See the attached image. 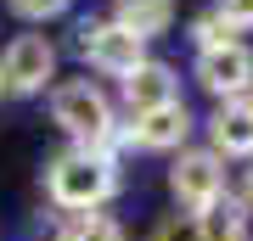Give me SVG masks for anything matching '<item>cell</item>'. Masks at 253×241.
<instances>
[{
    "label": "cell",
    "instance_id": "9",
    "mask_svg": "<svg viewBox=\"0 0 253 241\" xmlns=\"http://www.w3.org/2000/svg\"><path fill=\"white\" fill-rule=\"evenodd\" d=\"M214 146L219 152H253V101H225L214 112Z\"/></svg>",
    "mask_w": 253,
    "mask_h": 241
},
{
    "label": "cell",
    "instance_id": "6",
    "mask_svg": "<svg viewBox=\"0 0 253 241\" xmlns=\"http://www.w3.org/2000/svg\"><path fill=\"white\" fill-rule=\"evenodd\" d=\"M197 79L214 90V96H242L253 84V51L248 45H219V51H203L197 56Z\"/></svg>",
    "mask_w": 253,
    "mask_h": 241
},
{
    "label": "cell",
    "instance_id": "8",
    "mask_svg": "<svg viewBox=\"0 0 253 241\" xmlns=\"http://www.w3.org/2000/svg\"><path fill=\"white\" fill-rule=\"evenodd\" d=\"M186 129H191V118L180 101H169V107H158V112H141L135 118V140L141 146H152V152H169V146H180L186 140Z\"/></svg>",
    "mask_w": 253,
    "mask_h": 241
},
{
    "label": "cell",
    "instance_id": "3",
    "mask_svg": "<svg viewBox=\"0 0 253 241\" xmlns=\"http://www.w3.org/2000/svg\"><path fill=\"white\" fill-rule=\"evenodd\" d=\"M79 51H84L90 68L118 73V79H129V73L146 62V39H135L124 23H84L79 28Z\"/></svg>",
    "mask_w": 253,
    "mask_h": 241
},
{
    "label": "cell",
    "instance_id": "15",
    "mask_svg": "<svg viewBox=\"0 0 253 241\" xmlns=\"http://www.w3.org/2000/svg\"><path fill=\"white\" fill-rule=\"evenodd\" d=\"M214 11H219L231 28H253V0H219Z\"/></svg>",
    "mask_w": 253,
    "mask_h": 241
},
{
    "label": "cell",
    "instance_id": "7",
    "mask_svg": "<svg viewBox=\"0 0 253 241\" xmlns=\"http://www.w3.org/2000/svg\"><path fill=\"white\" fill-rule=\"evenodd\" d=\"M124 101H129V112H135V118L169 107V101H174V73L163 68V62H141V68L124 79Z\"/></svg>",
    "mask_w": 253,
    "mask_h": 241
},
{
    "label": "cell",
    "instance_id": "12",
    "mask_svg": "<svg viewBox=\"0 0 253 241\" xmlns=\"http://www.w3.org/2000/svg\"><path fill=\"white\" fill-rule=\"evenodd\" d=\"M62 241H124V230H118L113 219H101V213H79V219L68 224Z\"/></svg>",
    "mask_w": 253,
    "mask_h": 241
},
{
    "label": "cell",
    "instance_id": "16",
    "mask_svg": "<svg viewBox=\"0 0 253 241\" xmlns=\"http://www.w3.org/2000/svg\"><path fill=\"white\" fill-rule=\"evenodd\" d=\"M158 241H208V236H203V224H197V219H186V224H169Z\"/></svg>",
    "mask_w": 253,
    "mask_h": 241
},
{
    "label": "cell",
    "instance_id": "17",
    "mask_svg": "<svg viewBox=\"0 0 253 241\" xmlns=\"http://www.w3.org/2000/svg\"><path fill=\"white\" fill-rule=\"evenodd\" d=\"M248 202H253V169H248Z\"/></svg>",
    "mask_w": 253,
    "mask_h": 241
},
{
    "label": "cell",
    "instance_id": "5",
    "mask_svg": "<svg viewBox=\"0 0 253 241\" xmlns=\"http://www.w3.org/2000/svg\"><path fill=\"white\" fill-rule=\"evenodd\" d=\"M169 185H174V197H180L186 213H191V219H203L208 207L225 197V169H219V157H214V152H186L180 163H174Z\"/></svg>",
    "mask_w": 253,
    "mask_h": 241
},
{
    "label": "cell",
    "instance_id": "14",
    "mask_svg": "<svg viewBox=\"0 0 253 241\" xmlns=\"http://www.w3.org/2000/svg\"><path fill=\"white\" fill-rule=\"evenodd\" d=\"M68 0H11V11L17 17H28V23H45V17H56Z\"/></svg>",
    "mask_w": 253,
    "mask_h": 241
},
{
    "label": "cell",
    "instance_id": "18",
    "mask_svg": "<svg viewBox=\"0 0 253 241\" xmlns=\"http://www.w3.org/2000/svg\"><path fill=\"white\" fill-rule=\"evenodd\" d=\"M0 90H6V84H0Z\"/></svg>",
    "mask_w": 253,
    "mask_h": 241
},
{
    "label": "cell",
    "instance_id": "11",
    "mask_svg": "<svg viewBox=\"0 0 253 241\" xmlns=\"http://www.w3.org/2000/svg\"><path fill=\"white\" fill-rule=\"evenodd\" d=\"M197 224H203L208 241H236V236H242V202H236V197H219Z\"/></svg>",
    "mask_w": 253,
    "mask_h": 241
},
{
    "label": "cell",
    "instance_id": "10",
    "mask_svg": "<svg viewBox=\"0 0 253 241\" xmlns=\"http://www.w3.org/2000/svg\"><path fill=\"white\" fill-rule=\"evenodd\" d=\"M169 17H174V0H118L113 23H124L135 39H152V34L169 28Z\"/></svg>",
    "mask_w": 253,
    "mask_h": 241
},
{
    "label": "cell",
    "instance_id": "13",
    "mask_svg": "<svg viewBox=\"0 0 253 241\" xmlns=\"http://www.w3.org/2000/svg\"><path fill=\"white\" fill-rule=\"evenodd\" d=\"M191 39H197L203 51H219V45H231V23L219 17V11H208V17L191 23Z\"/></svg>",
    "mask_w": 253,
    "mask_h": 241
},
{
    "label": "cell",
    "instance_id": "1",
    "mask_svg": "<svg viewBox=\"0 0 253 241\" xmlns=\"http://www.w3.org/2000/svg\"><path fill=\"white\" fill-rule=\"evenodd\" d=\"M107 191H113V163H101L84 146L51 163V202L68 213H90L96 202H107Z\"/></svg>",
    "mask_w": 253,
    "mask_h": 241
},
{
    "label": "cell",
    "instance_id": "2",
    "mask_svg": "<svg viewBox=\"0 0 253 241\" xmlns=\"http://www.w3.org/2000/svg\"><path fill=\"white\" fill-rule=\"evenodd\" d=\"M51 118L84 146V152H90V146H101V135L113 129V107H107V96H101L90 79L56 84V90H51Z\"/></svg>",
    "mask_w": 253,
    "mask_h": 241
},
{
    "label": "cell",
    "instance_id": "4",
    "mask_svg": "<svg viewBox=\"0 0 253 241\" xmlns=\"http://www.w3.org/2000/svg\"><path fill=\"white\" fill-rule=\"evenodd\" d=\"M56 73V51L45 34H17L6 45V56H0V84L11 90V96H34V90H45V79Z\"/></svg>",
    "mask_w": 253,
    "mask_h": 241
}]
</instances>
